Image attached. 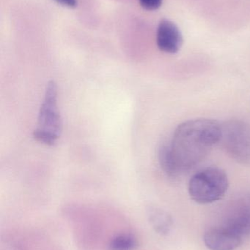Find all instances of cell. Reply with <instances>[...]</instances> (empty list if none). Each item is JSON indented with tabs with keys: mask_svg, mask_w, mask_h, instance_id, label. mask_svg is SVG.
<instances>
[{
	"mask_svg": "<svg viewBox=\"0 0 250 250\" xmlns=\"http://www.w3.org/2000/svg\"><path fill=\"white\" fill-rule=\"evenodd\" d=\"M137 246V241L131 234L114 236L109 244L108 250H134Z\"/></svg>",
	"mask_w": 250,
	"mask_h": 250,
	"instance_id": "8",
	"label": "cell"
},
{
	"mask_svg": "<svg viewBox=\"0 0 250 250\" xmlns=\"http://www.w3.org/2000/svg\"><path fill=\"white\" fill-rule=\"evenodd\" d=\"M154 224L156 229L161 233H167L170 229L171 220L170 217L161 210H156L153 212Z\"/></svg>",
	"mask_w": 250,
	"mask_h": 250,
	"instance_id": "9",
	"label": "cell"
},
{
	"mask_svg": "<svg viewBox=\"0 0 250 250\" xmlns=\"http://www.w3.org/2000/svg\"><path fill=\"white\" fill-rule=\"evenodd\" d=\"M221 124L209 119L188 120L179 125L170 144L159 148L158 158L163 171L177 177L192 170L220 143Z\"/></svg>",
	"mask_w": 250,
	"mask_h": 250,
	"instance_id": "1",
	"label": "cell"
},
{
	"mask_svg": "<svg viewBox=\"0 0 250 250\" xmlns=\"http://www.w3.org/2000/svg\"><path fill=\"white\" fill-rule=\"evenodd\" d=\"M183 44V37L178 26L168 19L160 21L157 31L159 49L167 54H176Z\"/></svg>",
	"mask_w": 250,
	"mask_h": 250,
	"instance_id": "6",
	"label": "cell"
},
{
	"mask_svg": "<svg viewBox=\"0 0 250 250\" xmlns=\"http://www.w3.org/2000/svg\"><path fill=\"white\" fill-rule=\"evenodd\" d=\"M163 0H139L141 6L148 10H154L159 8Z\"/></svg>",
	"mask_w": 250,
	"mask_h": 250,
	"instance_id": "10",
	"label": "cell"
},
{
	"mask_svg": "<svg viewBox=\"0 0 250 250\" xmlns=\"http://www.w3.org/2000/svg\"><path fill=\"white\" fill-rule=\"evenodd\" d=\"M229 180L224 170L210 167L200 170L191 178L188 190L191 198L198 204L220 201L228 190Z\"/></svg>",
	"mask_w": 250,
	"mask_h": 250,
	"instance_id": "2",
	"label": "cell"
},
{
	"mask_svg": "<svg viewBox=\"0 0 250 250\" xmlns=\"http://www.w3.org/2000/svg\"><path fill=\"white\" fill-rule=\"evenodd\" d=\"M223 226L241 237L250 235V201H244L232 211Z\"/></svg>",
	"mask_w": 250,
	"mask_h": 250,
	"instance_id": "7",
	"label": "cell"
},
{
	"mask_svg": "<svg viewBox=\"0 0 250 250\" xmlns=\"http://www.w3.org/2000/svg\"><path fill=\"white\" fill-rule=\"evenodd\" d=\"M62 119L57 108V86L54 81L48 82L38 118V126L33 137L38 142L54 146L60 138Z\"/></svg>",
	"mask_w": 250,
	"mask_h": 250,
	"instance_id": "3",
	"label": "cell"
},
{
	"mask_svg": "<svg viewBox=\"0 0 250 250\" xmlns=\"http://www.w3.org/2000/svg\"><path fill=\"white\" fill-rule=\"evenodd\" d=\"M242 240L243 238L225 226L210 229L204 236L205 246L211 250H235Z\"/></svg>",
	"mask_w": 250,
	"mask_h": 250,
	"instance_id": "5",
	"label": "cell"
},
{
	"mask_svg": "<svg viewBox=\"0 0 250 250\" xmlns=\"http://www.w3.org/2000/svg\"><path fill=\"white\" fill-rule=\"evenodd\" d=\"M221 144L226 154L237 163L250 166V124L230 120L221 124Z\"/></svg>",
	"mask_w": 250,
	"mask_h": 250,
	"instance_id": "4",
	"label": "cell"
},
{
	"mask_svg": "<svg viewBox=\"0 0 250 250\" xmlns=\"http://www.w3.org/2000/svg\"><path fill=\"white\" fill-rule=\"evenodd\" d=\"M57 2L60 3L63 6H66L68 7H75L77 5V1L76 0H54Z\"/></svg>",
	"mask_w": 250,
	"mask_h": 250,
	"instance_id": "11",
	"label": "cell"
}]
</instances>
